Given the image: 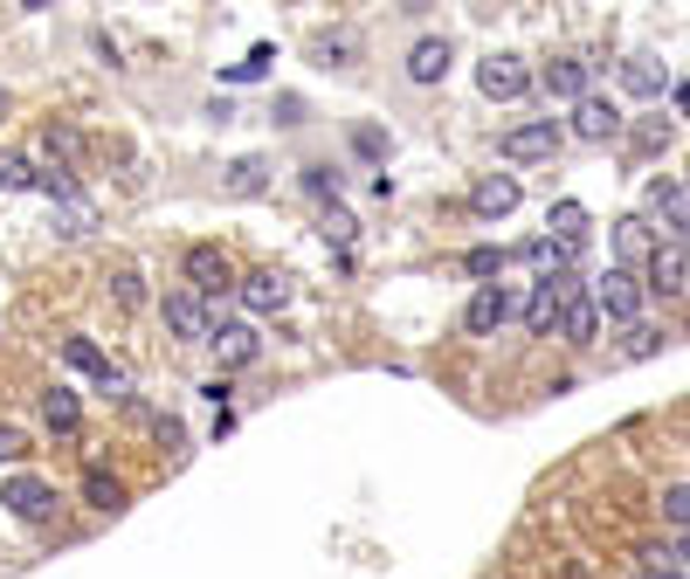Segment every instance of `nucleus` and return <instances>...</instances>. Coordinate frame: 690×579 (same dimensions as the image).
I'll use <instances>...</instances> for the list:
<instances>
[{
    "mask_svg": "<svg viewBox=\"0 0 690 579\" xmlns=\"http://www.w3.org/2000/svg\"><path fill=\"white\" fill-rule=\"evenodd\" d=\"M215 325H221V304L194 297V290H166V331L180 338V346H208Z\"/></svg>",
    "mask_w": 690,
    "mask_h": 579,
    "instance_id": "obj_1",
    "label": "nucleus"
},
{
    "mask_svg": "<svg viewBox=\"0 0 690 579\" xmlns=\"http://www.w3.org/2000/svg\"><path fill=\"white\" fill-rule=\"evenodd\" d=\"M63 365H69V373H90V380H105V373H111V359L97 352L90 338H63Z\"/></svg>",
    "mask_w": 690,
    "mask_h": 579,
    "instance_id": "obj_24",
    "label": "nucleus"
},
{
    "mask_svg": "<svg viewBox=\"0 0 690 579\" xmlns=\"http://www.w3.org/2000/svg\"><path fill=\"white\" fill-rule=\"evenodd\" d=\"M643 290H656V297H677V290H690V249H683V242H656L649 262H643Z\"/></svg>",
    "mask_w": 690,
    "mask_h": 579,
    "instance_id": "obj_4",
    "label": "nucleus"
},
{
    "mask_svg": "<svg viewBox=\"0 0 690 579\" xmlns=\"http://www.w3.org/2000/svg\"><path fill=\"white\" fill-rule=\"evenodd\" d=\"M643 297H649L643 276L622 270V262L594 283V310H601V318H615V325H643Z\"/></svg>",
    "mask_w": 690,
    "mask_h": 579,
    "instance_id": "obj_2",
    "label": "nucleus"
},
{
    "mask_svg": "<svg viewBox=\"0 0 690 579\" xmlns=\"http://www.w3.org/2000/svg\"><path fill=\"white\" fill-rule=\"evenodd\" d=\"M29 456V441H21V428H0V462H21Z\"/></svg>",
    "mask_w": 690,
    "mask_h": 579,
    "instance_id": "obj_34",
    "label": "nucleus"
},
{
    "mask_svg": "<svg viewBox=\"0 0 690 579\" xmlns=\"http://www.w3.org/2000/svg\"><path fill=\"white\" fill-rule=\"evenodd\" d=\"M42 152L69 173V166H76V152H84V131H76V124H48V131H42Z\"/></svg>",
    "mask_w": 690,
    "mask_h": 579,
    "instance_id": "obj_25",
    "label": "nucleus"
},
{
    "mask_svg": "<svg viewBox=\"0 0 690 579\" xmlns=\"http://www.w3.org/2000/svg\"><path fill=\"white\" fill-rule=\"evenodd\" d=\"M539 84H546V97H567V103H580V97H587V84H594V69H587L580 56H559V63H546V76H539Z\"/></svg>",
    "mask_w": 690,
    "mask_h": 579,
    "instance_id": "obj_15",
    "label": "nucleus"
},
{
    "mask_svg": "<svg viewBox=\"0 0 690 579\" xmlns=\"http://www.w3.org/2000/svg\"><path fill=\"white\" fill-rule=\"evenodd\" d=\"M477 90H483V97H497V103H511V97H525V90H532V69H525L518 56H491V63L477 69Z\"/></svg>",
    "mask_w": 690,
    "mask_h": 579,
    "instance_id": "obj_11",
    "label": "nucleus"
},
{
    "mask_svg": "<svg viewBox=\"0 0 690 579\" xmlns=\"http://www.w3.org/2000/svg\"><path fill=\"white\" fill-rule=\"evenodd\" d=\"M84 504L90 511H124V483L111 477V469H90L84 477Z\"/></svg>",
    "mask_w": 690,
    "mask_h": 579,
    "instance_id": "obj_23",
    "label": "nucleus"
},
{
    "mask_svg": "<svg viewBox=\"0 0 690 579\" xmlns=\"http://www.w3.org/2000/svg\"><path fill=\"white\" fill-rule=\"evenodd\" d=\"M662 517L690 532V483H670V490H662Z\"/></svg>",
    "mask_w": 690,
    "mask_h": 579,
    "instance_id": "obj_30",
    "label": "nucleus"
},
{
    "mask_svg": "<svg viewBox=\"0 0 690 579\" xmlns=\"http://www.w3.org/2000/svg\"><path fill=\"white\" fill-rule=\"evenodd\" d=\"M525 262H532V270H539V283H552V276H573L580 249H573V242H552V234H539V242L525 249Z\"/></svg>",
    "mask_w": 690,
    "mask_h": 579,
    "instance_id": "obj_16",
    "label": "nucleus"
},
{
    "mask_svg": "<svg viewBox=\"0 0 690 579\" xmlns=\"http://www.w3.org/2000/svg\"><path fill=\"white\" fill-rule=\"evenodd\" d=\"M594 331H601V310H594L587 290H573L567 310H559V338H567V346H594Z\"/></svg>",
    "mask_w": 690,
    "mask_h": 579,
    "instance_id": "obj_13",
    "label": "nucleus"
},
{
    "mask_svg": "<svg viewBox=\"0 0 690 579\" xmlns=\"http://www.w3.org/2000/svg\"><path fill=\"white\" fill-rule=\"evenodd\" d=\"M546 228H552V242H573V249H580V242H587V207H580V200H559Z\"/></svg>",
    "mask_w": 690,
    "mask_h": 579,
    "instance_id": "obj_26",
    "label": "nucleus"
},
{
    "mask_svg": "<svg viewBox=\"0 0 690 579\" xmlns=\"http://www.w3.org/2000/svg\"><path fill=\"white\" fill-rule=\"evenodd\" d=\"M656 579H683V572H677V566H656Z\"/></svg>",
    "mask_w": 690,
    "mask_h": 579,
    "instance_id": "obj_37",
    "label": "nucleus"
},
{
    "mask_svg": "<svg viewBox=\"0 0 690 579\" xmlns=\"http://www.w3.org/2000/svg\"><path fill=\"white\" fill-rule=\"evenodd\" d=\"M622 90H628V97H643V103H656L662 90H670V76H662L649 56H628V63H622Z\"/></svg>",
    "mask_w": 690,
    "mask_h": 579,
    "instance_id": "obj_20",
    "label": "nucleus"
},
{
    "mask_svg": "<svg viewBox=\"0 0 690 579\" xmlns=\"http://www.w3.org/2000/svg\"><path fill=\"white\" fill-rule=\"evenodd\" d=\"M325 234H331V242H352V215H339V207H331V215H325Z\"/></svg>",
    "mask_w": 690,
    "mask_h": 579,
    "instance_id": "obj_35",
    "label": "nucleus"
},
{
    "mask_svg": "<svg viewBox=\"0 0 690 579\" xmlns=\"http://www.w3.org/2000/svg\"><path fill=\"white\" fill-rule=\"evenodd\" d=\"M635 145H643V152H656V145H670V118H649L643 131H635Z\"/></svg>",
    "mask_w": 690,
    "mask_h": 579,
    "instance_id": "obj_32",
    "label": "nucleus"
},
{
    "mask_svg": "<svg viewBox=\"0 0 690 579\" xmlns=\"http://www.w3.org/2000/svg\"><path fill=\"white\" fill-rule=\"evenodd\" d=\"M111 297H118V310H145V276L132 270V262L111 276Z\"/></svg>",
    "mask_w": 690,
    "mask_h": 579,
    "instance_id": "obj_27",
    "label": "nucleus"
},
{
    "mask_svg": "<svg viewBox=\"0 0 690 579\" xmlns=\"http://www.w3.org/2000/svg\"><path fill=\"white\" fill-rule=\"evenodd\" d=\"M90 228H97V200H90L84 187H69V194L56 200V234H63V242H84Z\"/></svg>",
    "mask_w": 690,
    "mask_h": 579,
    "instance_id": "obj_14",
    "label": "nucleus"
},
{
    "mask_svg": "<svg viewBox=\"0 0 690 579\" xmlns=\"http://www.w3.org/2000/svg\"><path fill=\"white\" fill-rule=\"evenodd\" d=\"M208 346L221 352V365H249L255 352H263V338H255V325H228V318H221Z\"/></svg>",
    "mask_w": 690,
    "mask_h": 579,
    "instance_id": "obj_17",
    "label": "nucleus"
},
{
    "mask_svg": "<svg viewBox=\"0 0 690 579\" xmlns=\"http://www.w3.org/2000/svg\"><path fill=\"white\" fill-rule=\"evenodd\" d=\"M656 346H662V338H656L649 325H628V359H649Z\"/></svg>",
    "mask_w": 690,
    "mask_h": 579,
    "instance_id": "obj_33",
    "label": "nucleus"
},
{
    "mask_svg": "<svg viewBox=\"0 0 690 579\" xmlns=\"http://www.w3.org/2000/svg\"><path fill=\"white\" fill-rule=\"evenodd\" d=\"M615 242H622V255H649L656 242H649V221H615Z\"/></svg>",
    "mask_w": 690,
    "mask_h": 579,
    "instance_id": "obj_29",
    "label": "nucleus"
},
{
    "mask_svg": "<svg viewBox=\"0 0 690 579\" xmlns=\"http://www.w3.org/2000/svg\"><path fill=\"white\" fill-rule=\"evenodd\" d=\"M42 420H48L56 435H76V428H84V407H76L69 386H56V393H42Z\"/></svg>",
    "mask_w": 690,
    "mask_h": 579,
    "instance_id": "obj_21",
    "label": "nucleus"
},
{
    "mask_svg": "<svg viewBox=\"0 0 690 579\" xmlns=\"http://www.w3.org/2000/svg\"><path fill=\"white\" fill-rule=\"evenodd\" d=\"M0 504H8V511H14L21 524H42L48 511H56V490H48L42 477H14L8 490H0Z\"/></svg>",
    "mask_w": 690,
    "mask_h": 579,
    "instance_id": "obj_12",
    "label": "nucleus"
},
{
    "mask_svg": "<svg viewBox=\"0 0 690 579\" xmlns=\"http://www.w3.org/2000/svg\"><path fill=\"white\" fill-rule=\"evenodd\" d=\"M683 559H690V532H683Z\"/></svg>",
    "mask_w": 690,
    "mask_h": 579,
    "instance_id": "obj_38",
    "label": "nucleus"
},
{
    "mask_svg": "<svg viewBox=\"0 0 690 579\" xmlns=\"http://www.w3.org/2000/svg\"><path fill=\"white\" fill-rule=\"evenodd\" d=\"M463 270H470V276H497V270H504V249H491V242L470 249V255H463Z\"/></svg>",
    "mask_w": 690,
    "mask_h": 579,
    "instance_id": "obj_31",
    "label": "nucleus"
},
{
    "mask_svg": "<svg viewBox=\"0 0 690 579\" xmlns=\"http://www.w3.org/2000/svg\"><path fill=\"white\" fill-rule=\"evenodd\" d=\"M504 318H511V290H504V283H477V297L463 304V331L491 338V331H497Z\"/></svg>",
    "mask_w": 690,
    "mask_h": 579,
    "instance_id": "obj_9",
    "label": "nucleus"
},
{
    "mask_svg": "<svg viewBox=\"0 0 690 579\" xmlns=\"http://www.w3.org/2000/svg\"><path fill=\"white\" fill-rule=\"evenodd\" d=\"M573 290H580L573 276H552V283L532 290V297H525V331H532V338H552V331H559V310H567Z\"/></svg>",
    "mask_w": 690,
    "mask_h": 579,
    "instance_id": "obj_5",
    "label": "nucleus"
},
{
    "mask_svg": "<svg viewBox=\"0 0 690 579\" xmlns=\"http://www.w3.org/2000/svg\"><path fill=\"white\" fill-rule=\"evenodd\" d=\"M615 131H622V111H615L607 97H594V90H587V97L573 103V139H587V145H607Z\"/></svg>",
    "mask_w": 690,
    "mask_h": 579,
    "instance_id": "obj_10",
    "label": "nucleus"
},
{
    "mask_svg": "<svg viewBox=\"0 0 690 579\" xmlns=\"http://www.w3.org/2000/svg\"><path fill=\"white\" fill-rule=\"evenodd\" d=\"M187 283H194V297L221 304L228 290H236V270H228V255H221L215 242H194V249H187Z\"/></svg>",
    "mask_w": 690,
    "mask_h": 579,
    "instance_id": "obj_3",
    "label": "nucleus"
},
{
    "mask_svg": "<svg viewBox=\"0 0 690 579\" xmlns=\"http://www.w3.org/2000/svg\"><path fill=\"white\" fill-rule=\"evenodd\" d=\"M559 139H567V131H559L552 118H532V124H511L497 152H504V160H552Z\"/></svg>",
    "mask_w": 690,
    "mask_h": 579,
    "instance_id": "obj_6",
    "label": "nucleus"
},
{
    "mask_svg": "<svg viewBox=\"0 0 690 579\" xmlns=\"http://www.w3.org/2000/svg\"><path fill=\"white\" fill-rule=\"evenodd\" d=\"M236 297L249 304V318H276V310L291 304V276H276V270H255L236 283Z\"/></svg>",
    "mask_w": 690,
    "mask_h": 579,
    "instance_id": "obj_7",
    "label": "nucleus"
},
{
    "mask_svg": "<svg viewBox=\"0 0 690 579\" xmlns=\"http://www.w3.org/2000/svg\"><path fill=\"white\" fill-rule=\"evenodd\" d=\"M263 187H270V166L255 160V152H249V160H236V166H228V194H236V200H255Z\"/></svg>",
    "mask_w": 690,
    "mask_h": 579,
    "instance_id": "obj_22",
    "label": "nucleus"
},
{
    "mask_svg": "<svg viewBox=\"0 0 690 579\" xmlns=\"http://www.w3.org/2000/svg\"><path fill=\"white\" fill-rule=\"evenodd\" d=\"M21 187H35V166L21 152H0V194H21Z\"/></svg>",
    "mask_w": 690,
    "mask_h": 579,
    "instance_id": "obj_28",
    "label": "nucleus"
},
{
    "mask_svg": "<svg viewBox=\"0 0 690 579\" xmlns=\"http://www.w3.org/2000/svg\"><path fill=\"white\" fill-rule=\"evenodd\" d=\"M677 111H683V118H690V84H677Z\"/></svg>",
    "mask_w": 690,
    "mask_h": 579,
    "instance_id": "obj_36",
    "label": "nucleus"
},
{
    "mask_svg": "<svg viewBox=\"0 0 690 579\" xmlns=\"http://www.w3.org/2000/svg\"><path fill=\"white\" fill-rule=\"evenodd\" d=\"M470 207L483 221H497V215H511V207H518V179L511 173H491V179H477V194H470Z\"/></svg>",
    "mask_w": 690,
    "mask_h": 579,
    "instance_id": "obj_18",
    "label": "nucleus"
},
{
    "mask_svg": "<svg viewBox=\"0 0 690 579\" xmlns=\"http://www.w3.org/2000/svg\"><path fill=\"white\" fill-rule=\"evenodd\" d=\"M649 207L662 215V242H690V187H677V179H656V187H649Z\"/></svg>",
    "mask_w": 690,
    "mask_h": 579,
    "instance_id": "obj_8",
    "label": "nucleus"
},
{
    "mask_svg": "<svg viewBox=\"0 0 690 579\" xmlns=\"http://www.w3.org/2000/svg\"><path fill=\"white\" fill-rule=\"evenodd\" d=\"M407 76H415V84H442V76H449V42L421 35L415 48H407Z\"/></svg>",
    "mask_w": 690,
    "mask_h": 579,
    "instance_id": "obj_19",
    "label": "nucleus"
}]
</instances>
